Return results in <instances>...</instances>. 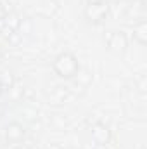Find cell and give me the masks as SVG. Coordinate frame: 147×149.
Returning a JSON list of instances; mask_svg holds the SVG:
<instances>
[{
    "mask_svg": "<svg viewBox=\"0 0 147 149\" xmlns=\"http://www.w3.org/2000/svg\"><path fill=\"white\" fill-rule=\"evenodd\" d=\"M26 135V128L19 123V121H10L5 125V141L9 144H17L24 139Z\"/></svg>",
    "mask_w": 147,
    "mask_h": 149,
    "instance_id": "cell-5",
    "label": "cell"
},
{
    "mask_svg": "<svg viewBox=\"0 0 147 149\" xmlns=\"http://www.w3.org/2000/svg\"><path fill=\"white\" fill-rule=\"evenodd\" d=\"M133 40L139 45H146L147 43V23L142 19L133 26Z\"/></svg>",
    "mask_w": 147,
    "mask_h": 149,
    "instance_id": "cell-6",
    "label": "cell"
},
{
    "mask_svg": "<svg viewBox=\"0 0 147 149\" xmlns=\"http://www.w3.org/2000/svg\"><path fill=\"white\" fill-rule=\"evenodd\" d=\"M106 49L116 56H123L128 50V35L121 30L111 31L106 38Z\"/></svg>",
    "mask_w": 147,
    "mask_h": 149,
    "instance_id": "cell-3",
    "label": "cell"
},
{
    "mask_svg": "<svg viewBox=\"0 0 147 149\" xmlns=\"http://www.w3.org/2000/svg\"><path fill=\"white\" fill-rule=\"evenodd\" d=\"M109 16V3L106 0H90L83 9V17L88 24H102Z\"/></svg>",
    "mask_w": 147,
    "mask_h": 149,
    "instance_id": "cell-2",
    "label": "cell"
},
{
    "mask_svg": "<svg viewBox=\"0 0 147 149\" xmlns=\"http://www.w3.org/2000/svg\"><path fill=\"white\" fill-rule=\"evenodd\" d=\"M0 85L3 87V90L12 88V85H14V74H12L10 70H3V71H0Z\"/></svg>",
    "mask_w": 147,
    "mask_h": 149,
    "instance_id": "cell-7",
    "label": "cell"
},
{
    "mask_svg": "<svg viewBox=\"0 0 147 149\" xmlns=\"http://www.w3.org/2000/svg\"><path fill=\"white\" fill-rule=\"evenodd\" d=\"M80 70H81V66H80L78 57L73 52H68V50L57 54L52 61V71L61 80H73L80 73Z\"/></svg>",
    "mask_w": 147,
    "mask_h": 149,
    "instance_id": "cell-1",
    "label": "cell"
},
{
    "mask_svg": "<svg viewBox=\"0 0 147 149\" xmlns=\"http://www.w3.org/2000/svg\"><path fill=\"white\" fill-rule=\"evenodd\" d=\"M2 94H3V87L0 85V95H2Z\"/></svg>",
    "mask_w": 147,
    "mask_h": 149,
    "instance_id": "cell-8",
    "label": "cell"
},
{
    "mask_svg": "<svg viewBox=\"0 0 147 149\" xmlns=\"http://www.w3.org/2000/svg\"><path fill=\"white\" fill-rule=\"evenodd\" d=\"M0 61H2V52H0Z\"/></svg>",
    "mask_w": 147,
    "mask_h": 149,
    "instance_id": "cell-9",
    "label": "cell"
},
{
    "mask_svg": "<svg viewBox=\"0 0 147 149\" xmlns=\"http://www.w3.org/2000/svg\"><path fill=\"white\" fill-rule=\"evenodd\" d=\"M90 137H92V141H94L97 146H107L111 142L109 127H107L106 123H101V121L94 123L92 128H90Z\"/></svg>",
    "mask_w": 147,
    "mask_h": 149,
    "instance_id": "cell-4",
    "label": "cell"
}]
</instances>
